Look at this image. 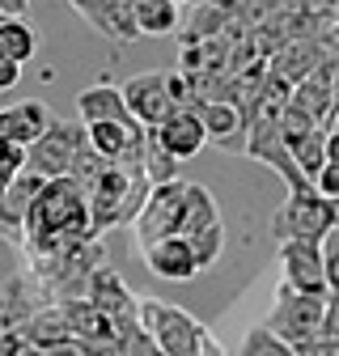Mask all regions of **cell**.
<instances>
[{
    "label": "cell",
    "mask_w": 339,
    "mask_h": 356,
    "mask_svg": "<svg viewBox=\"0 0 339 356\" xmlns=\"http://www.w3.org/2000/svg\"><path fill=\"white\" fill-rule=\"evenodd\" d=\"M81 187H85V200H90L94 238L115 229V225H132L149 200L144 165H127V161H98Z\"/></svg>",
    "instance_id": "cell-1"
},
{
    "label": "cell",
    "mask_w": 339,
    "mask_h": 356,
    "mask_svg": "<svg viewBox=\"0 0 339 356\" xmlns=\"http://www.w3.org/2000/svg\"><path fill=\"white\" fill-rule=\"evenodd\" d=\"M140 327L161 356H225L195 314L161 297H140Z\"/></svg>",
    "instance_id": "cell-2"
},
{
    "label": "cell",
    "mask_w": 339,
    "mask_h": 356,
    "mask_svg": "<svg viewBox=\"0 0 339 356\" xmlns=\"http://www.w3.org/2000/svg\"><path fill=\"white\" fill-rule=\"evenodd\" d=\"M339 225V204L322 200L314 187L306 191H288V200L280 204V212L272 216V234L280 242H318Z\"/></svg>",
    "instance_id": "cell-3"
},
{
    "label": "cell",
    "mask_w": 339,
    "mask_h": 356,
    "mask_svg": "<svg viewBox=\"0 0 339 356\" xmlns=\"http://www.w3.org/2000/svg\"><path fill=\"white\" fill-rule=\"evenodd\" d=\"M85 153H90V131H85V123L56 119L42 131V140L26 149V170H34L38 178H72V170Z\"/></svg>",
    "instance_id": "cell-4"
},
{
    "label": "cell",
    "mask_w": 339,
    "mask_h": 356,
    "mask_svg": "<svg viewBox=\"0 0 339 356\" xmlns=\"http://www.w3.org/2000/svg\"><path fill=\"white\" fill-rule=\"evenodd\" d=\"M187 195H191V183H161V187H149V200L140 208V216L132 220L136 229V246L149 250L165 238H183V220H187Z\"/></svg>",
    "instance_id": "cell-5"
},
{
    "label": "cell",
    "mask_w": 339,
    "mask_h": 356,
    "mask_svg": "<svg viewBox=\"0 0 339 356\" xmlns=\"http://www.w3.org/2000/svg\"><path fill=\"white\" fill-rule=\"evenodd\" d=\"M322 314H326V297H310V293H292L280 284L276 293V309H272V318L263 323L272 335H280L284 343L292 348H301L310 339H318L322 331Z\"/></svg>",
    "instance_id": "cell-6"
},
{
    "label": "cell",
    "mask_w": 339,
    "mask_h": 356,
    "mask_svg": "<svg viewBox=\"0 0 339 356\" xmlns=\"http://www.w3.org/2000/svg\"><path fill=\"white\" fill-rule=\"evenodd\" d=\"M85 297H90L102 314L115 323V335H127V331H140V297L123 284L119 272H110V267H98V272L90 276V284H85Z\"/></svg>",
    "instance_id": "cell-7"
},
{
    "label": "cell",
    "mask_w": 339,
    "mask_h": 356,
    "mask_svg": "<svg viewBox=\"0 0 339 356\" xmlns=\"http://www.w3.org/2000/svg\"><path fill=\"white\" fill-rule=\"evenodd\" d=\"M47 305H56V297L47 293V284L34 272L9 276L0 284V331H17L22 323H30L38 309H47Z\"/></svg>",
    "instance_id": "cell-8"
},
{
    "label": "cell",
    "mask_w": 339,
    "mask_h": 356,
    "mask_svg": "<svg viewBox=\"0 0 339 356\" xmlns=\"http://www.w3.org/2000/svg\"><path fill=\"white\" fill-rule=\"evenodd\" d=\"M119 89H123V102H127V111H132V119L144 131L161 127L170 115L179 111L174 102H170V94H165V72H140V76H132Z\"/></svg>",
    "instance_id": "cell-9"
},
{
    "label": "cell",
    "mask_w": 339,
    "mask_h": 356,
    "mask_svg": "<svg viewBox=\"0 0 339 356\" xmlns=\"http://www.w3.org/2000/svg\"><path fill=\"white\" fill-rule=\"evenodd\" d=\"M280 267H284V289L326 297V267L318 242H280Z\"/></svg>",
    "instance_id": "cell-10"
},
{
    "label": "cell",
    "mask_w": 339,
    "mask_h": 356,
    "mask_svg": "<svg viewBox=\"0 0 339 356\" xmlns=\"http://www.w3.org/2000/svg\"><path fill=\"white\" fill-rule=\"evenodd\" d=\"M90 149L102 161H127V165H140L144 161V136L149 131L140 123H90Z\"/></svg>",
    "instance_id": "cell-11"
},
{
    "label": "cell",
    "mask_w": 339,
    "mask_h": 356,
    "mask_svg": "<svg viewBox=\"0 0 339 356\" xmlns=\"http://www.w3.org/2000/svg\"><path fill=\"white\" fill-rule=\"evenodd\" d=\"M288 106H297L301 115H310L318 127H326V123H331V115H335V56H331V60H322V64H318L301 85H292Z\"/></svg>",
    "instance_id": "cell-12"
},
{
    "label": "cell",
    "mask_w": 339,
    "mask_h": 356,
    "mask_svg": "<svg viewBox=\"0 0 339 356\" xmlns=\"http://www.w3.org/2000/svg\"><path fill=\"white\" fill-rule=\"evenodd\" d=\"M326 56V38H288L284 47H276V56L267 60V72L284 85H301Z\"/></svg>",
    "instance_id": "cell-13"
},
{
    "label": "cell",
    "mask_w": 339,
    "mask_h": 356,
    "mask_svg": "<svg viewBox=\"0 0 339 356\" xmlns=\"http://www.w3.org/2000/svg\"><path fill=\"white\" fill-rule=\"evenodd\" d=\"M68 5L90 22L98 34L115 38V42H132L140 38L136 30V13H132V0H68Z\"/></svg>",
    "instance_id": "cell-14"
},
{
    "label": "cell",
    "mask_w": 339,
    "mask_h": 356,
    "mask_svg": "<svg viewBox=\"0 0 339 356\" xmlns=\"http://www.w3.org/2000/svg\"><path fill=\"white\" fill-rule=\"evenodd\" d=\"M149 136H153L170 157H179V161H191V157L208 145V131H204V123H199L195 111H174L161 127H153Z\"/></svg>",
    "instance_id": "cell-15"
},
{
    "label": "cell",
    "mask_w": 339,
    "mask_h": 356,
    "mask_svg": "<svg viewBox=\"0 0 339 356\" xmlns=\"http://www.w3.org/2000/svg\"><path fill=\"white\" fill-rule=\"evenodd\" d=\"M56 123V115L42 106V102H17V106H5L0 111V140H9L17 149H30L42 140V131Z\"/></svg>",
    "instance_id": "cell-16"
},
{
    "label": "cell",
    "mask_w": 339,
    "mask_h": 356,
    "mask_svg": "<svg viewBox=\"0 0 339 356\" xmlns=\"http://www.w3.org/2000/svg\"><path fill=\"white\" fill-rule=\"evenodd\" d=\"M140 254H144L149 272H153L157 280L187 284V280H195V276H199V263H195V254H191L187 238H165V242H157V246H149V250H140Z\"/></svg>",
    "instance_id": "cell-17"
},
{
    "label": "cell",
    "mask_w": 339,
    "mask_h": 356,
    "mask_svg": "<svg viewBox=\"0 0 339 356\" xmlns=\"http://www.w3.org/2000/svg\"><path fill=\"white\" fill-rule=\"evenodd\" d=\"M195 115H199V123H204V131H208V140H217L221 149H246V119H242V111L233 106V102H195L191 106Z\"/></svg>",
    "instance_id": "cell-18"
},
{
    "label": "cell",
    "mask_w": 339,
    "mask_h": 356,
    "mask_svg": "<svg viewBox=\"0 0 339 356\" xmlns=\"http://www.w3.org/2000/svg\"><path fill=\"white\" fill-rule=\"evenodd\" d=\"M47 178H38L34 170H22L13 183L0 195V229L5 234H26V220H30V208H34V195L42 191Z\"/></svg>",
    "instance_id": "cell-19"
},
{
    "label": "cell",
    "mask_w": 339,
    "mask_h": 356,
    "mask_svg": "<svg viewBox=\"0 0 339 356\" xmlns=\"http://www.w3.org/2000/svg\"><path fill=\"white\" fill-rule=\"evenodd\" d=\"M76 111H81V123H136L132 111L123 102V89L119 85H90L76 94Z\"/></svg>",
    "instance_id": "cell-20"
},
{
    "label": "cell",
    "mask_w": 339,
    "mask_h": 356,
    "mask_svg": "<svg viewBox=\"0 0 339 356\" xmlns=\"http://www.w3.org/2000/svg\"><path fill=\"white\" fill-rule=\"evenodd\" d=\"M17 335H26V339H30L34 348H42V352L72 343V331H68V318H64V305H47V309H38L30 323H22V327H17Z\"/></svg>",
    "instance_id": "cell-21"
},
{
    "label": "cell",
    "mask_w": 339,
    "mask_h": 356,
    "mask_svg": "<svg viewBox=\"0 0 339 356\" xmlns=\"http://www.w3.org/2000/svg\"><path fill=\"white\" fill-rule=\"evenodd\" d=\"M284 149L292 153L297 170L314 183L326 165V127H310V131H297V136H284Z\"/></svg>",
    "instance_id": "cell-22"
},
{
    "label": "cell",
    "mask_w": 339,
    "mask_h": 356,
    "mask_svg": "<svg viewBox=\"0 0 339 356\" xmlns=\"http://www.w3.org/2000/svg\"><path fill=\"white\" fill-rule=\"evenodd\" d=\"M132 13L140 34H174L179 26V9L170 0H132Z\"/></svg>",
    "instance_id": "cell-23"
},
{
    "label": "cell",
    "mask_w": 339,
    "mask_h": 356,
    "mask_svg": "<svg viewBox=\"0 0 339 356\" xmlns=\"http://www.w3.org/2000/svg\"><path fill=\"white\" fill-rule=\"evenodd\" d=\"M144 178L149 187H161V183H179V157H170L153 136H144Z\"/></svg>",
    "instance_id": "cell-24"
},
{
    "label": "cell",
    "mask_w": 339,
    "mask_h": 356,
    "mask_svg": "<svg viewBox=\"0 0 339 356\" xmlns=\"http://www.w3.org/2000/svg\"><path fill=\"white\" fill-rule=\"evenodd\" d=\"M0 38H5V56L13 60V64H26L30 56H34V30L22 22V17H5L0 22Z\"/></svg>",
    "instance_id": "cell-25"
},
{
    "label": "cell",
    "mask_w": 339,
    "mask_h": 356,
    "mask_svg": "<svg viewBox=\"0 0 339 356\" xmlns=\"http://www.w3.org/2000/svg\"><path fill=\"white\" fill-rule=\"evenodd\" d=\"M238 356H297V348H292V343H284L280 335H272L267 327H254V331H246V339H242Z\"/></svg>",
    "instance_id": "cell-26"
},
{
    "label": "cell",
    "mask_w": 339,
    "mask_h": 356,
    "mask_svg": "<svg viewBox=\"0 0 339 356\" xmlns=\"http://www.w3.org/2000/svg\"><path fill=\"white\" fill-rule=\"evenodd\" d=\"M187 246H191V254H195V263H199V272H204V267H212V263L221 259V250H225V225H208V229L191 234Z\"/></svg>",
    "instance_id": "cell-27"
},
{
    "label": "cell",
    "mask_w": 339,
    "mask_h": 356,
    "mask_svg": "<svg viewBox=\"0 0 339 356\" xmlns=\"http://www.w3.org/2000/svg\"><path fill=\"white\" fill-rule=\"evenodd\" d=\"M322 267H326V297H339V225L322 238Z\"/></svg>",
    "instance_id": "cell-28"
},
{
    "label": "cell",
    "mask_w": 339,
    "mask_h": 356,
    "mask_svg": "<svg viewBox=\"0 0 339 356\" xmlns=\"http://www.w3.org/2000/svg\"><path fill=\"white\" fill-rule=\"evenodd\" d=\"M0 356H47L42 348H34L26 335L17 331H0Z\"/></svg>",
    "instance_id": "cell-29"
},
{
    "label": "cell",
    "mask_w": 339,
    "mask_h": 356,
    "mask_svg": "<svg viewBox=\"0 0 339 356\" xmlns=\"http://www.w3.org/2000/svg\"><path fill=\"white\" fill-rule=\"evenodd\" d=\"M314 191L331 204H339V165H322V174L314 178Z\"/></svg>",
    "instance_id": "cell-30"
},
{
    "label": "cell",
    "mask_w": 339,
    "mask_h": 356,
    "mask_svg": "<svg viewBox=\"0 0 339 356\" xmlns=\"http://www.w3.org/2000/svg\"><path fill=\"white\" fill-rule=\"evenodd\" d=\"M318 339L339 343V297H326V314H322V331H318Z\"/></svg>",
    "instance_id": "cell-31"
},
{
    "label": "cell",
    "mask_w": 339,
    "mask_h": 356,
    "mask_svg": "<svg viewBox=\"0 0 339 356\" xmlns=\"http://www.w3.org/2000/svg\"><path fill=\"white\" fill-rule=\"evenodd\" d=\"M297 356H339V343H326V339H310L297 348Z\"/></svg>",
    "instance_id": "cell-32"
},
{
    "label": "cell",
    "mask_w": 339,
    "mask_h": 356,
    "mask_svg": "<svg viewBox=\"0 0 339 356\" xmlns=\"http://www.w3.org/2000/svg\"><path fill=\"white\" fill-rule=\"evenodd\" d=\"M22 81V64H13V60H0V94L5 89H13Z\"/></svg>",
    "instance_id": "cell-33"
},
{
    "label": "cell",
    "mask_w": 339,
    "mask_h": 356,
    "mask_svg": "<svg viewBox=\"0 0 339 356\" xmlns=\"http://www.w3.org/2000/svg\"><path fill=\"white\" fill-rule=\"evenodd\" d=\"M30 9V0H0V13H5V17H22Z\"/></svg>",
    "instance_id": "cell-34"
},
{
    "label": "cell",
    "mask_w": 339,
    "mask_h": 356,
    "mask_svg": "<svg viewBox=\"0 0 339 356\" xmlns=\"http://www.w3.org/2000/svg\"><path fill=\"white\" fill-rule=\"evenodd\" d=\"M326 165H339V131H326Z\"/></svg>",
    "instance_id": "cell-35"
},
{
    "label": "cell",
    "mask_w": 339,
    "mask_h": 356,
    "mask_svg": "<svg viewBox=\"0 0 339 356\" xmlns=\"http://www.w3.org/2000/svg\"><path fill=\"white\" fill-rule=\"evenodd\" d=\"M47 356H85V352H81V348H76V343H64V348H51V352H47Z\"/></svg>",
    "instance_id": "cell-36"
},
{
    "label": "cell",
    "mask_w": 339,
    "mask_h": 356,
    "mask_svg": "<svg viewBox=\"0 0 339 356\" xmlns=\"http://www.w3.org/2000/svg\"><path fill=\"white\" fill-rule=\"evenodd\" d=\"M326 42H331V47L339 51V22H331V30H326Z\"/></svg>",
    "instance_id": "cell-37"
},
{
    "label": "cell",
    "mask_w": 339,
    "mask_h": 356,
    "mask_svg": "<svg viewBox=\"0 0 339 356\" xmlns=\"http://www.w3.org/2000/svg\"><path fill=\"white\" fill-rule=\"evenodd\" d=\"M335 106H339V56H335Z\"/></svg>",
    "instance_id": "cell-38"
},
{
    "label": "cell",
    "mask_w": 339,
    "mask_h": 356,
    "mask_svg": "<svg viewBox=\"0 0 339 356\" xmlns=\"http://www.w3.org/2000/svg\"><path fill=\"white\" fill-rule=\"evenodd\" d=\"M326 131H339V106H335V115H331V123H326Z\"/></svg>",
    "instance_id": "cell-39"
},
{
    "label": "cell",
    "mask_w": 339,
    "mask_h": 356,
    "mask_svg": "<svg viewBox=\"0 0 339 356\" xmlns=\"http://www.w3.org/2000/svg\"><path fill=\"white\" fill-rule=\"evenodd\" d=\"M0 60H9V56H5V38H0Z\"/></svg>",
    "instance_id": "cell-40"
},
{
    "label": "cell",
    "mask_w": 339,
    "mask_h": 356,
    "mask_svg": "<svg viewBox=\"0 0 339 356\" xmlns=\"http://www.w3.org/2000/svg\"><path fill=\"white\" fill-rule=\"evenodd\" d=\"M170 5H174V9H179V5H187V0H170Z\"/></svg>",
    "instance_id": "cell-41"
},
{
    "label": "cell",
    "mask_w": 339,
    "mask_h": 356,
    "mask_svg": "<svg viewBox=\"0 0 339 356\" xmlns=\"http://www.w3.org/2000/svg\"><path fill=\"white\" fill-rule=\"evenodd\" d=\"M0 22H5V13H0Z\"/></svg>",
    "instance_id": "cell-42"
}]
</instances>
